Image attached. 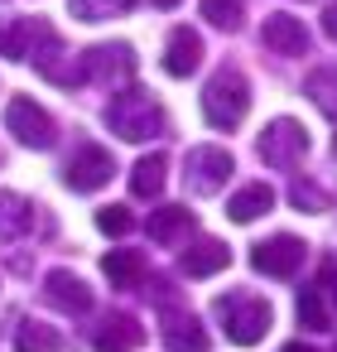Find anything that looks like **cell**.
<instances>
[{
    "mask_svg": "<svg viewBox=\"0 0 337 352\" xmlns=\"http://www.w3.org/2000/svg\"><path fill=\"white\" fill-rule=\"evenodd\" d=\"M106 126L121 135V140H159V135H169V116H164V107L150 97V92H140V87H126V92H116L111 97V107H106Z\"/></svg>",
    "mask_w": 337,
    "mask_h": 352,
    "instance_id": "6da1fadb",
    "label": "cell"
},
{
    "mask_svg": "<svg viewBox=\"0 0 337 352\" xmlns=\"http://www.w3.org/2000/svg\"><path fill=\"white\" fill-rule=\"evenodd\" d=\"M212 314L222 318V333H226L236 347H251V342H260V338L270 333V323H275L270 304H265L260 294H251V289L217 294V299H212Z\"/></svg>",
    "mask_w": 337,
    "mask_h": 352,
    "instance_id": "7a4b0ae2",
    "label": "cell"
},
{
    "mask_svg": "<svg viewBox=\"0 0 337 352\" xmlns=\"http://www.w3.org/2000/svg\"><path fill=\"white\" fill-rule=\"evenodd\" d=\"M246 111H251V87H246L241 68H217L212 82L202 87V116H207V126L231 131V126L246 121Z\"/></svg>",
    "mask_w": 337,
    "mask_h": 352,
    "instance_id": "3957f363",
    "label": "cell"
},
{
    "mask_svg": "<svg viewBox=\"0 0 337 352\" xmlns=\"http://www.w3.org/2000/svg\"><path fill=\"white\" fill-rule=\"evenodd\" d=\"M5 131H10L20 145H30V150H54V145H58V126H54V116H49L34 97H10V107H5Z\"/></svg>",
    "mask_w": 337,
    "mask_h": 352,
    "instance_id": "277c9868",
    "label": "cell"
},
{
    "mask_svg": "<svg viewBox=\"0 0 337 352\" xmlns=\"http://www.w3.org/2000/svg\"><path fill=\"white\" fill-rule=\"evenodd\" d=\"M78 68H82V82L121 87V82L135 78V49H130V44H92Z\"/></svg>",
    "mask_w": 337,
    "mask_h": 352,
    "instance_id": "5b68a950",
    "label": "cell"
},
{
    "mask_svg": "<svg viewBox=\"0 0 337 352\" xmlns=\"http://www.w3.org/2000/svg\"><path fill=\"white\" fill-rule=\"evenodd\" d=\"M231 169H236V160L222 145H193L188 160H183V184H188V193L207 198V193H217L231 179Z\"/></svg>",
    "mask_w": 337,
    "mask_h": 352,
    "instance_id": "8992f818",
    "label": "cell"
},
{
    "mask_svg": "<svg viewBox=\"0 0 337 352\" xmlns=\"http://www.w3.org/2000/svg\"><path fill=\"white\" fill-rule=\"evenodd\" d=\"M255 150H260V160H265L270 169H294V164L308 155V131H303L299 121L279 116V121L265 126V135H260Z\"/></svg>",
    "mask_w": 337,
    "mask_h": 352,
    "instance_id": "52a82bcc",
    "label": "cell"
},
{
    "mask_svg": "<svg viewBox=\"0 0 337 352\" xmlns=\"http://www.w3.org/2000/svg\"><path fill=\"white\" fill-rule=\"evenodd\" d=\"M111 174H116V160H111V150H102V145H78L73 160L63 164V184L78 188V193H97Z\"/></svg>",
    "mask_w": 337,
    "mask_h": 352,
    "instance_id": "ba28073f",
    "label": "cell"
},
{
    "mask_svg": "<svg viewBox=\"0 0 337 352\" xmlns=\"http://www.w3.org/2000/svg\"><path fill=\"white\" fill-rule=\"evenodd\" d=\"M251 265H255L260 275L294 280V275H299V265H303V241H299V236H289V232H279V236H270V241H260V246L251 251Z\"/></svg>",
    "mask_w": 337,
    "mask_h": 352,
    "instance_id": "9c48e42d",
    "label": "cell"
},
{
    "mask_svg": "<svg viewBox=\"0 0 337 352\" xmlns=\"http://www.w3.org/2000/svg\"><path fill=\"white\" fill-rule=\"evenodd\" d=\"M159 314H164V347L169 352H207V328L183 309V304H174V299H164L159 304Z\"/></svg>",
    "mask_w": 337,
    "mask_h": 352,
    "instance_id": "30bf717a",
    "label": "cell"
},
{
    "mask_svg": "<svg viewBox=\"0 0 337 352\" xmlns=\"http://www.w3.org/2000/svg\"><path fill=\"white\" fill-rule=\"evenodd\" d=\"M44 299H49L58 314H87V309H92V289H87V280L73 275V270H49V275H44Z\"/></svg>",
    "mask_w": 337,
    "mask_h": 352,
    "instance_id": "8fae6325",
    "label": "cell"
},
{
    "mask_svg": "<svg viewBox=\"0 0 337 352\" xmlns=\"http://www.w3.org/2000/svg\"><path fill=\"white\" fill-rule=\"evenodd\" d=\"M260 44H265L270 54L299 58V54H308V30H303L299 15H270V20L260 25Z\"/></svg>",
    "mask_w": 337,
    "mask_h": 352,
    "instance_id": "7c38bea8",
    "label": "cell"
},
{
    "mask_svg": "<svg viewBox=\"0 0 337 352\" xmlns=\"http://www.w3.org/2000/svg\"><path fill=\"white\" fill-rule=\"evenodd\" d=\"M140 338H145V323L135 314H106L92 333V347L97 352H135Z\"/></svg>",
    "mask_w": 337,
    "mask_h": 352,
    "instance_id": "4fadbf2b",
    "label": "cell"
},
{
    "mask_svg": "<svg viewBox=\"0 0 337 352\" xmlns=\"http://www.w3.org/2000/svg\"><path fill=\"white\" fill-rule=\"evenodd\" d=\"M198 63H202V34L188 30V25L169 30V44H164V73H169V78H188V73H198Z\"/></svg>",
    "mask_w": 337,
    "mask_h": 352,
    "instance_id": "5bb4252c",
    "label": "cell"
},
{
    "mask_svg": "<svg viewBox=\"0 0 337 352\" xmlns=\"http://www.w3.org/2000/svg\"><path fill=\"white\" fill-rule=\"evenodd\" d=\"M226 265H231V246L217 241V236H198V241L178 256V270L193 275V280H207V275H217V270H226Z\"/></svg>",
    "mask_w": 337,
    "mask_h": 352,
    "instance_id": "9a60e30c",
    "label": "cell"
},
{
    "mask_svg": "<svg viewBox=\"0 0 337 352\" xmlns=\"http://www.w3.org/2000/svg\"><path fill=\"white\" fill-rule=\"evenodd\" d=\"M193 208H154L150 212V222H145V232H150V241H159V246H174V241H183L188 232H193Z\"/></svg>",
    "mask_w": 337,
    "mask_h": 352,
    "instance_id": "2e32d148",
    "label": "cell"
},
{
    "mask_svg": "<svg viewBox=\"0 0 337 352\" xmlns=\"http://www.w3.org/2000/svg\"><path fill=\"white\" fill-rule=\"evenodd\" d=\"M34 208L39 203H25L20 193H0V246L25 236V232H34V217H39Z\"/></svg>",
    "mask_w": 337,
    "mask_h": 352,
    "instance_id": "e0dca14e",
    "label": "cell"
},
{
    "mask_svg": "<svg viewBox=\"0 0 337 352\" xmlns=\"http://www.w3.org/2000/svg\"><path fill=\"white\" fill-rule=\"evenodd\" d=\"M270 208H275V188H270V184H246V188L231 193L226 217H231V222H255V217H265Z\"/></svg>",
    "mask_w": 337,
    "mask_h": 352,
    "instance_id": "ac0fdd59",
    "label": "cell"
},
{
    "mask_svg": "<svg viewBox=\"0 0 337 352\" xmlns=\"http://www.w3.org/2000/svg\"><path fill=\"white\" fill-rule=\"evenodd\" d=\"M102 270H106V280H111L116 289H135V285L145 280V256H140L135 246H116V251H106Z\"/></svg>",
    "mask_w": 337,
    "mask_h": 352,
    "instance_id": "d6986e66",
    "label": "cell"
},
{
    "mask_svg": "<svg viewBox=\"0 0 337 352\" xmlns=\"http://www.w3.org/2000/svg\"><path fill=\"white\" fill-rule=\"evenodd\" d=\"M164 179H169V160H164V155H145V160L130 169V193H135V198H159V193H164Z\"/></svg>",
    "mask_w": 337,
    "mask_h": 352,
    "instance_id": "ffe728a7",
    "label": "cell"
},
{
    "mask_svg": "<svg viewBox=\"0 0 337 352\" xmlns=\"http://www.w3.org/2000/svg\"><path fill=\"white\" fill-rule=\"evenodd\" d=\"M58 347H63V338H58L54 323L25 318V323L15 328V352H58Z\"/></svg>",
    "mask_w": 337,
    "mask_h": 352,
    "instance_id": "44dd1931",
    "label": "cell"
},
{
    "mask_svg": "<svg viewBox=\"0 0 337 352\" xmlns=\"http://www.w3.org/2000/svg\"><path fill=\"white\" fill-rule=\"evenodd\" d=\"M39 30H44V20H15V25H0V54H5V58H30Z\"/></svg>",
    "mask_w": 337,
    "mask_h": 352,
    "instance_id": "7402d4cb",
    "label": "cell"
},
{
    "mask_svg": "<svg viewBox=\"0 0 337 352\" xmlns=\"http://www.w3.org/2000/svg\"><path fill=\"white\" fill-rule=\"evenodd\" d=\"M303 92H308V102H313L323 116L337 121V68H313L308 82H303Z\"/></svg>",
    "mask_w": 337,
    "mask_h": 352,
    "instance_id": "603a6c76",
    "label": "cell"
},
{
    "mask_svg": "<svg viewBox=\"0 0 337 352\" xmlns=\"http://www.w3.org/2000/svg\"><path fill=\"white\" fill-rule=\"evenodd\" d=\"M299 323H303V328H313V333L337 328V314L327 309V299L318 294V285H308V289L299 294Z\"/></svg>",
    "mask_w": 337,
    "mask_h": 352,
    "instance_id": "cb8c5ba5",
    "label": "cell"
},
{
    "mask_svg": "<svg viewBox=\"0 0 337 352\" xmlns=\"http://www.w3.org/2000/svg\"><path fill=\"white\" fill-rule=\"evenodd\" d=\"M202 20L222 34H236L246 25V10H241V0H202Z\"/></svg>",
    "mask_w": 337,
    "mask_h": 352,
    "instance_id": "d4e9b609",
    "label": "cell"
},
{
    "mask_svg": "<svg viewBox=\"0 0 337 352\" xmlns=\"http://www.w3.org/2000/svg\"><path fill=\"white\" fill-rule=\"evenodd\" d=\"M130 6H135V0H68V10H73L78 20H87V25L111 20V15H126Z\"/></svg>",
    "mask_w": 337,
    "mask_h": 352,
    "instance_id": "484cf974",
    "label": "cell"
},
{
    "mask_svg": "<svg viewBox=\"0 0 337 352\" xmlns=\"http://www.w3.org/2000/svg\"><path fill=\"white\" fill-rule=\"evenodd\" d=\"M289 203H294L299 212H327V208H332V198H327L313 179H294V184H289Z\"/></svg>",
    "mask_w": 337,
    "mask_h": 352,
    "instance_id": "4316f807",
    "label": "cell"
},
{
    "mask_svg": "<svg viewBox=\"0 0 337 352\" xmlns=\"http://www.w3.org/2000/svg\"><path fill=\"white\" fill-rule=\"evenodd\" d=\"M97 227H102V232H111V236H126V232L135 227V217H130L126 208H116V203H111V208H102V212H97Z\"/></svg>",
    "mask_w": 337,
    "mask_h": 352,
    "instance_id": "83f0119b",
    "label": "cell"
},
{
    "mask_svg": "<svg viewBox=\"0 0 337 352\" xmlns=\"http://www.w3.org/2000/svg\"><path fill=\"white\" fill-rule=\"evenodd\" d=\"M313 285H318V294L327 299V309L337 314V256H327V261L318 265V280H313Z\"/></svg>",
    "mask_w": 337,
    "mask_h": 352,
    "instance_id": "f1b7e54d",
    "label": "cell"
},
{
    "mask_svg": "<svg viewBox=\"0 0 337 352\" xmlns=\"http://www.w3.org/2000/svg\"><path fill=\"white\" fill-rule=\"evenodd\" d=\"M323 34L337 44V0H332V6H327V15H323Z\"/></svg>",
    "mask_w": 337,
    "mask_h": 352,
    "instance_id": "f546056e",
    "label": "cell"
},
{
    "mask_svg": "<svg viewBox=\"0 0 337 352\" xmlns=\"http://www.w3.org/2000/svg\"><path fill=\"white\" fill-rule=\"evenodd\" d=\"M279 352H313V347H308V342H284Z\"/></svg>",
    "mask_w": 337,
    "mask_h": 352,
    "instance_id": "4dcf8cb0",
    "label": "cell"
},
{
    "mask_svg": "<svg viewBox=\"0 0 337 352\" xmlns=\"http://www.w3.org/2000/svg\"><path fill=\"white\" fill-rule=\"evenodd\" d=\"M150 6H159V10H174V6H178V0H150Z\"/></svg>",
    "mask_w": 337,
    "mask_h": 352,
    "instance_id": "1f68e13d",
    "label": "cell"
},
{
    "mask_svg": "<svg viewBox=\"0 0 337 352\" xmlns=\"http://www.w3.org/2000/svg\"><path fill=\"white\" fill-rule=\"evenodd\" d=\"M332 155H337V140H332Z\"/></svg>",
    "mask_w": 337,
    "mask_h": 352,
    "instance_id": "d6a6232c",
    "label": "cell"
},
{
    "mask_svg": "<svg viewBox=\"0 0 337 352\" xmlns=\"http://www.w3.org/2000/svg\"><path fill=\"white\" fill-rule=\"evenodd\" d=\"M332 352H337V347H332Z\"/></svg>",
    "mask_w": 337,
    "mask_h": 352,
    "instance_id": "836d02e7",
    "label": "cell"
}]
</instances>
